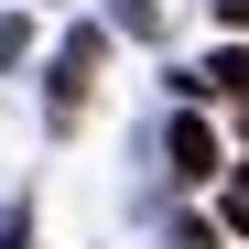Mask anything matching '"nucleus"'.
<instances>
[{
  "instance_id": "obj_4",
  "label": "nucleus",
  "mask_w": 249,
  "mask_h": 249,
  "mask_svg": "<svg viewBox=\"0 0 249 249\" xmlns=\"http://www.w3.org/2000/svg\"><path fill=\"white\" fill-rule=\"evenodd\" d=\"M228 228H238V238H249V174H238V184H228Z\"/></svg>"
},
{
  "instance_id": "obj_1",
  "label": "nucleus",
  "mask_w": 249,
  "mask_h": 249,
  "mask_svg": "<svg viewBox=\"0 0 249 249\" xmlns=\"http://www.w3.org/2000/svg\"><path fill=\"white\" fill-rule=\"evenodd\" d=\"M174 174H184V184L217 174V130H206V119H174Z\"/></svg>"
},
{
  "instance_id": "obj_2",
  "label": "nucleus",
  "mask_w": 249,
  "mask_h": 249,
  "mask_svg": "<svg viewBox=\"0 0 249 249\" xmlns=\"http://www.w3.org/2000/svg\"><path fill=\"white\" fill-rule=\"evenodd\" d=\"M22 54H33V22L11 11V22H0V65H22Z\"/></svg>"
},
{
  "instance_id": "obj_3",
  "label": "nucleus",
  "mask_w": 249,
  "mask_h": 249,
  "mask_svg": "<svg viewBox=\"0 0 249 249\" xmlns=\"http://www.w3.org/2000/svg\"><path fill=\"white\" fill-rule=\"evenodd\" d=\"M174 249H217V228H206V217H184V228H174Z\"/></svg>"
}]
</instances>
